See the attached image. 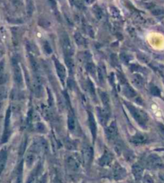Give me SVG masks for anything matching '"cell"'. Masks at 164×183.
Masks as SVG:
<instances>
[{
    "label": "cell",
    "instance_id": "obj_23",
    "mask_svg": "<svg viewBox=\"0 0 164 183\" xmlns=\"http://www.w3.org/2000/svg\"><path fill=\"white\" fill-rule=\"evenodd\" d=\"M30 62H31V65H32L33 71L35 72V74H38V72H39V64L32 55H30Z\"/></svg>",
    "mask_w": 164,
    "mask_h": 183
},
{
    "label": "cell",
    "instance_id": "obj_3",
    "mask_svg": "<svg viewBox=\"0 0 164 183\" xmlns=\"http://www.w3.org/2000/svg\"><path fill=\"white\" fill-rule=\"evenodd\" d=\"M66 166L71 171L76 172L80 168V159L75 154L69 155L66 159Z\"/></svg>",
    "mask_w": 164,
    "mask_h": 183
},
{
    "label": "cell",
    "instance_id": "obj_6",
    "mask_svg": "<svg viewBox=\"0 0 164 183\" xmlns=\"http://www.w3.org/2000/svg\"><path fill=\"white\" fill-rule=\"evenodd\" d=\"M127 176V172L121 165L115 164L113 168V177L115 180L123 179Z\"/></svg>",
    "mask_w": 164,
    "mask_h": 183
},
{
    "label": "cell",
    "instance_id": "obj_35",
    "mask_svg": "<svg viewBox=\"0 0 164 183\" xmlns=\"http://www.w3.org/2000/svg\"><path fill=\"white\" fill-rule=\"evenodd\" d=\"M143 182L144 183H154V180L150 175H145L143 177Z\"/></svg>",
    "mask_w": 164,
    "mask_h": 183
},
{
    "label": "cell",
    "instance_id": "obj_40",
    "mask_svg": "<svg viewBox=\"0 0 164 183\" xmlns=\"http://www.w3.org/2000/svg\"><path fill=\"white\" fill-rule=\"evenodd\" d=\"M48 2H49L51 7L55 10V9H56V2H55V0H48Z\"/></svg>",
    "mask_w": 164,
    "mask_h": 183
},
{
    "label": "cell",
    "instance_id": "obj_30",
    "mask_svg": "<svg viewBox=\"0 0 164 183\" xmlns=\"http://www.w3.org/2000/svg\"><path fill=\"white\" fill-rule=\"evenodd\" d=\"M68 128L70 130H74L75 128V121L72 116H69L68 117Z\"/></svg>",
    "mask_w": 164,
    "mask_h": 183
},
{
    "label": "cell",
    "instance_id": "obj_41",
    "mask_svg": "<svg viewBox=\"0 0 164 183\" xmlns=\"http://www.w3.org/2000/svg\"><path fill=\"white\" fill-rule=\"evenodd\" d=\"M6 81V76L3 75V74L0 76V85H2V84H4Z\"/></svg>",
    "mask_w": 164,
    "mask_h": 183
},
{
    "label": "cell",
    "instance_id": "obj_21",
    "mask_svg": "<svg viewBox=\"0 0 164 183\" xmlns=\"http://www.w3.org/2000/svg\"><path fill=\"white\" fill-rule=\"evenodd\" d=\"M100 97H101V100L103 103V104L105 105L106 108L109 110L110 108V99L108 95L105 93V92H100Z\"/></svg>",
    "mask_w": 164,
    "mask_h": 183
},
{
    "label": "cell",
    "instance_id": "obj_4",
    "mask_svg": "<svg viewBox=\"0 0 164 183\" xmlns=\"http://www.w3.org/2000/svg\"><path fill=\"white\" fill-rule=\"evenodd\" d=\"M82 159L86 166L90 165L93 159V149L87 144L83 145L82 148Z\"/></svg>",
    "mask_w": 164,
    "mask_h": 183
},
{
    "label": "cell",
    "instance_id": "obj_1",
    "mask_svg": "<svg viewBox=\"0 0 164 183\" xmlns=\"http://www.w3.org/2000/svg\"><path fill=\"white\" fill-rule=\"evenodd\" d=\"M125 104L126 105H127V108L129 109L130 112L131 113L133 117H134L135 120L138 122V124H140V125L143 126V127H144L145 124H146V122H147V115L145 114L143 111L137 109L135 107L131 105L129 103H125Z\"/></svg>",
    "mask_w": 164,
    "mask_h": 183
},
{
    "label": "cell",
    "instance_id": "obj_16",
    "mask_svg": "<svg viewBox=\"0 0 164 183\" xmlns=\"http://www.w3.org/2000/svg\"><path fill=\"white\" fill-rule=\"evenodd\" d=\"M99 116L101 122L103 124H105L107 121L108 118H109V110L105 108V109H102V108H99Z\"/></svg>",
    "mask_w": 164,
    "mask_h": 183
},
{
    "label": "cell",
    "instance_id": "obj_9",
    "mask_svg": "<svg viewBox=\"0 0 164 183\" xmlns=\"http://www.w3.org/2000/svg\"><path fill=\"white\" fill-rule=\"evenodd\" d=\"M13 69H14V78L15 81L18 85H23V76H22L21 69L18 65L17 62H13Z\"/></svg>",
    "mask_w": 164,
    "mask_h": 183
},
{
    "label": "cell",
    "instance_id": "obj_18",
    "mask_svg": "<svg viewBox=\"0 0 164 183\" xmlns=\"http://www.w3.org/2000/svg\"><path fill=\"white\" fill-rule=\"evenodd\" d=\"M6 158H7V153H6V149H3L0 152V173L2 171V169L5 167Z\"/></svg>",
    "mask_w": 164,
    "mask_h": 183
},
{
    "label": "cell",
    "instance_id": "obj_43",
    "mask_svg": "<svg viewBox=\"0 0 164 183\" xmlns=\"http://www.w3.org/2000/svg\"><path fill=\"white\" fill-rule=\"evenodd\" d=\"M3 70H4V63L3 62H1V63H0V76L2 75Z\"/></svg>",
    "mask_w": 164,
    "mask_h": 183
},
{
    "label": "cell",
    "instance_id": "obj_2",
    "mask_svg": "<svg viewBox=\"0 0 164 183\" xmlns=\"http://www.w3.org/2000/svg\"><path fill=\"white\" fill-rule=\"evenodd\" d=\"M146 164L149 169H160L163 167V162L159 156L150 154L146 160Z\"/></svg>",
    "mask_w": 164,
    "mask_h": 183
},
{
    "label": "cell",
    "instance_id": "obj_26",
    "mask_svg": "<svg viewBox=\"0 0 164 183\" xmlns=\"http://www.w3.org/2000/svg\"><path fill=\"white\" fill-rule=\"evenodd\" d=\"M86 71L90 73V74H91L92 76H94L95 74L96 68H95V66L94 63H86Z\"/></svg>",
    "mask_w": 164,
    "mask_h": 183
},
{
    "label": "cell",
    "instance_id": "obj_25",
    "mask_svg": "<svg viewBox=\"0 0 164 183\" xmlns=\"http://www.w3.org/2000/svg\"><path fill=\"white\" fill-rule=\"evenodd\" d=\"M93 11H94L95 15V17L98 19L99 20H101V19L103 18V11H102V9L99 7L95 6L94 8H93Z\"/></svg>",
    "mask_w": 164,
    "mask_h": 183
},
{
    "label": "cell",
    "instance_id": "obj_7",
    "mask_svg": "<svg viewBox=\"0 0 164 183\" xmlns=\"http://www.w3.org/2000/svg\"><path fill=\"white\" fill-rule=\"evenodd\" d=\"M112 161H113V155L111 153L107 150H105L103 154L99 160V164L101 166H107L111 163Z\"/></svg>",
    "mask_w": 164,
    "mask_h": 183
},
{
    "label": "cell",
    "instance_id": "obj_28",
    "mask_svg": "<svg viewBox=\"0 0 164 183\" xmlns=\"http://www.w3.org/2000/svg\"><path fill=\"white\" fill-rule=\"evenodd\" d=\"M65 61H66V63L67 65L68 68L70 69V71H72L73 67H74V63H73L72 59L70 58V55H66V57H65Z\"/></svg>",
    "mask_w": 164,
    "mask_h": 183
},
{
    "label": "cell",
    "instance_id": "obj_36",
    "mask_svg": "<svg viewBox=\"0 0 164 183\" xmlns=\"http://www.w3.org/2000/svg\"><path fill=\"white\" fill-rule=\"evenodd\" d=\"M44 49H45V51H47V53L48 54H51V52H52V49H51V46H50V44L48 43V42L46 41L45 43H44Z\"/></svg>",
    "mask_w": 164,
    "mask_h": 183
},
{
    "label": "cell",
    "instance_id": "obj_44",
    "mask_svg": "<svg viewBox=\"0 0 164 183\" xmlns=\"http://www.w3.org/2000/svg\"><path fill=\"white\" fill-rule=\"evenodd\" d=\"M159 177L164 181V173H160V174H159Z\"/></svg>",
    "mask_w": 164,
    "mask_h": 183
},
{
    "label": "cell",
    "instance_id": "obj_12",
    "mask_svg": "<svg viewBox=\"0 0 164 183\" xmlns=\"http://www.w3.org/2000/svg\"><path fill=\"white\" fill-rule=\"evenodd\" d=\"M143 166L141 163L139 162H136L135 164H134V165L132 166V173L134 177H135V179L139 180L143 176Z\"/></svg>",
    "mask_w": 164,
    "mask_h": 183
},
{
    "label": "cell",
    "instance_id": "obj_42",
    "mask_svg": "<svg viewBox=\"0 0 164 183\" xmlns=\"http://www.w3.org/2000/svg\"><path fill=\"white\" fill-rule=\"evenodd\" d=\"M10 1L15 7H18L20 4V0H10Z\"/></svg>",
    "mask_w": 164,
    "mask_h": 183
},
{
    "label": "cell",
    "instance_id": "obj_34",
    "mask_svg": "<svg viewBox=\"0 0 164 183\" xmlns=\"http://www.w3.org/2000/svg\"><path fill=\"white\" fill-rule=\"evenodd\" d=\"M36 183H47V174L45 173L44 175L39 177V179L36 181Z\"/></svg>",
    "mask_w": 164,
    "mask_h": 183
},
{
    "label": "cell",
    "instance_id": "obj_38",
    "mask_svg": "<svg viewBox=\"0 0 164 183\" xmlns=\"http://www.w3.org/2000/svg\"><path fill=\"white\" fill-rule=\"evenodd\" d=\"M120 56H121V59L123 62H125V63H128L129 62V58H128V56L126 54H121Z\"/></svg>",
    "mask_w": 164,
    "mask_h": 183
},
{
    "label": "cell",
    "instance_id": "obj_5",
    "mask_svg": "<svg viewBox=\"0 0 164 183\" xmlns=\"http://www.w3.org/2000/svg\"><path fill=\"white\" fill-rule=\"evenodd\" d=\"M118 135L119 133H118L117 125H116V123L114 121L106 129V137L109 141L115 142L118 139Z\"/></svg>",
    "mask_w": 164,
    "mask_h": 183
},
{
    "label": "cell",
    "instance_id": "obj_14",
    "mask_svg": "<svg viewBox=\"0 0 164 183\" xmlns=\"http://www.w3.org/2000/svg\"><path fill=\"white\" fill-rule=\"evenodd\" d=\"M147 137L142 133H136L135 136H133L131 139V142L135 144V145H140V144L145 143V142H147Z\"/></svg>",
    "mask_w": 164,
    "mask_h": 183
},
{
    "label": "cell",
    "instance_id": "obj_13",
    "mask_svg": "<svg viewBox=\"0 0 164 183\" xmlns=\"http://www.w3.org/2000/svg\"><path fill=\"white\" fill-rule=\"evenodd\" d=\"M88 122H89V127H90V132L92 133V136L94 139L96 137V130H97V126H96V122L95 120L94 116L92 115L91 112H89L88 115Z\"/></svg>",
    "mask_w": 164,
    "mask_h": 183
},
{
    "label": "cell",
    "instance_id": "obj_37",
    "mask_svg": "<svg viewBox=\"0 0 164 183\" xmlns=\"http://www.w3.org/2000/svg\"><path fill=\"white\" fill-rule=\"evenodd\" d=\"M162 13H163V11H162L161 9H158V8H156V9L152 10V14L154 15H162Z\"/></svg>",
    "mask_w": 164,
    "mask_h": 183
},
{
    "label": "cell",
    "instance_id": "obj_8",
    "mask_svg": "<svg viewBox=\"0 0 164 183\" xmlns=\"http://www.w3.org/2000/svg\"><path fill=\"white\" fill-rule=\"evenodd\" d=\"M34 91L36 97H41L43 94V87H42L41 78L39 74H35V81H34Z\"/></svg>",
    "mask_w": 164,
    "mask_h": 183
},
{
    "label": "cell",
    "instance_id": "obj_20",
    "mask_svg": "<svg viewBox=\"0 0 164 183\" xmlns=\"http://www.w3.org/2000/svg\"><path fill=\"white\" fill-rule=\"evenodd\" d=\"M123 93L125 94L126 97H129V98L135 97V95H136L134 89L129 85H127V84H125V86L123 87Z\"/></svg>",
    "mask_w": 164,
    "mask_h": 183
},
{
    "label": "cell",
    "instance_id": "obj_17",
    "mask_svg": "<svg viewBox=\"0 0 164 183\" xmlns=\"http://www.w3.org/2000/svg\"><path fill=\"white\" fill-rule=\"evenodd\" d=\"M40 167H41V165H39V166H37V167L34 169L33 171H32V173H31V175L28 177L27 183H36V181H37V177L38 175H39V171H40V170H39Z\"/></svg>",
    "mask_w": 164,
    "mask_h": 183
},
{
    "label": "cell",
    "instance_id": "obj_15",
    "mask_svg": "<svg viewBox=\"0 0 164 183\" xmlns=\"http://www.w3.org/2000/svg\"><path fill=\"white\" fill-rule=\"evenodd\" d=\"M35 159H36V153L34 150H30L27 152V154L26 155V164L27 165V166H31L32 164L35 162Z\"/></svg>",
    "mask_w": 164,
    "mask_h": 183
},
{
    "label": "cell",
    "instance_id": "obj_39",
    "mask_svg": "<svg viewBox=\"0 0 164 183\" xmlns=\"http://www.w3.org/2000/svg\"><path fill=\"white\" fill-rule=\"evenodd\" d=\"M37 129L39 130V132H43V131H44L45 128H44V125L43 124L39 123V124H37Z\"/></svg>",
    "mask_w": 164,
    "mask_h": 183
},
{
    "label": "cell",
    "instance_id": "obj_19",
    "mask_svg": "<svg viewBox=\"0 0 164 183\" xmlns=\"http://www.w3.org/2000/svg\"><path fill=\"white\" fill-rule=\"evenodd\" d=\"M133 83L138 88H142L144 85V80L143 77L139 74H135L133 76Z\"/></svg>",
    "mask_w": 164,
    "mask_h": 183
},
{
    "label": "cell",
    "instance_id": "obj_27",
    "mask_svg": "<svg viewBox=\"0 0 164 183\" xmlns=\"http://www.w3.org/2000/svg\"><path fill=\"white\" fill-rule=\"evenodd\" d=\"M74 40H75V42H76V43L78 45H82L84 43V42H85V40H84V39L82 38V36H81L80 34L78 33V32L74 34Z\"/></svg>",
    "mask_w": 164,
    "mask_h": 183
},
{
    "label": "cell",
    "instance_id": "obj_31",
    "mask_svg": "<svg viewBox=\"0 0 164 183\" xmlns=\"http://www.w3.org/2000/svg\"><path fill=\"white\" fill-rule=\"evenodd\" d=\"M87 85H88V89H89V91H90V94H91L93 97H95V89L94 85L92 84V82L90 81V80L88 81Z\"/></svg>",
    "mask_w": 164,
    "mask_h": 183
},
{
    "label": "cell",
    "instance_id": "obj_33",
    "mask_svg": "<svg viewBox=\"0 0 164 183\" xmlns=\"http://www.w3.org/2000/svg\"><path fill=\"white\" fill-rule=\"evenodd\" d=\"M71 2L74 6H76L79 9H84V5L81 0H71Z\"/></svg>",
    "mask_w": 164,
    "mask_h": 183
},
{
    "label": "cell",
    "instance_id": "obj_24",
    "mask_svg": "<svg viewBox=\"0 0 164 183\" xmlns=\"http://www.w3.org/2000/svg\"><path fill=\"white\" fill-rule=\"evenodd\" d=\"M115 142V150L116 151V153L119 154L123 150V146H123V143L120 140H118V139Z\"/></svg>",
    "mask_w": 164,
    "mask_h": 183
},
{
    "label": "cell",
    "instance_id": "obj_45",
    "mask_svg": "<svg viewBox=\"0 0 164 183\" xmlns=\"http://www.w3.org/2000/svg\"><path fill=\"white\" fill-rule=\"evenodd\" d=\"M86 1L88 2V3H92V2H94L95 0H86Z\"/></svg>",
    "mask_w": 164,
    "mask_h": 183
},
{
    "label": "cell",
    "instance_id": "obj_11",
    "mask_svg": "<svg viewBox=\"0 0 164 183\" xmlns=\"http://www.w3.org/2000/svg\"><path fill=\"white\" fill-rule=\"evenodd\" d=\"M55 68H56V71L58 73V76H59V79L62 81V83H64L65 77H66V69H65L64 66H63L62 63L59 62V61L55 59Z\"/></svg>",
    "mask_w": 164,
    "mask_h": 183
},
{
    "label": "cell",
    "instance_id": "obj_22",
    "mask_svg": "<svg viewBox=\"0 0 164 183\" xmlns=\"http://www.w3.org/2000/svg\"><path fill=\"white\" fill-rule=\"evenodd\" d=\"M97 72H98V77L99 80L101 83H103L105 81V70H104V68L101 67V66H99L98 68H97Z\"/></svg>",
    "mask_w": 164,
    "mask_h": 183
},
{
    "label": "cell",
    "instance_id": "obj_10",
    "mask_svg": "<svg viewBox=\"0 0 164 183\" xmlns=\"http://www.w3.org/2000/svg\"><path fill=\"white\" fill-rule=\"evenodd\" d=\"M62 41H63V48H64L65 54L66 55H70L72 54V46H71V43H70V40L69 39L68 36L66 34H64L62 38Z\"/></svg>",
    "mask_w": 164,
    "mask_h": 183
},
{
    "label": "cell",
    "instance_id": "obj_32",
    "mask_svg": "<svg viewBox=\"0 0 164 183\" xmlns=\"http://www.w3.org/2000/svg\"><path fill=\"white\" fill-rule=\"evenodd\" d=\"M150 93H152L154 96H156V97L160 96V90L156 86H152L150 88Z\"/></svg>",
    "mask_w": 164,
    "mask_h": 183
},
{
    "label": "cell",
    "instance_id": "obj_29",
    "mask_svg": "<svg viewBox=\"0 0 164 183\" xmlns=\"http://www.w3.org/2000/svg\"><path fill=\"white\" fill-rule=\"evenodd\" d=\"M27 14L29 16H32L34 11V4L32 0H28L27 1Z\"/></svg>",
    "mask_w": 164,
    "mask_h": 183
}]
</instances>
